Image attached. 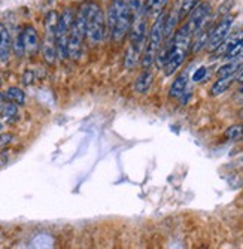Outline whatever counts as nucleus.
<instances>
[{
  "label": "nucleus",
  "mask_w": 243,
  "mask_h": 249,
  "mask_svg": "<svg viewBox=\"0 0 243 249\" xmlns=\"http://www.w3.org/2000/svg\"><path fill=\"white\" fill-rule=\"evenodd\" d=\"M206 73H208V69L203 66V67H198V69L194 72V75H192V81L194 82H200V81H203L205 79V76H206Z\"/></svg>",
  "instance_id": "4be33fe9"
},
{
  "label": "nucleus",
  "mask_w": 243,
  "mask_h": 249,
  "mask_svg": "<svg viewBox=\"0 0 243 249\" xmlns=\"http://www.w3.org/2000/svg\"><path fill=\"white\" fill-rule=\"evenodd\" d=\"M231 84H233V76H224V78H218L216 81H215V84L212 85V88H210V94L212 96H221L223 93H226L227 89L231 87Z\"/></svg>",
  "instance_id": "2eb2a0df"
},
{
  "label": "nucleus",
  "mask_w": 243,
  "mask_h": 249,
  "mask_svg": "<svg viewBox=\"0 0 243 249\" xmlns=\"http://www.w3.org/2000/svg\"><path fill=\"white\" fill-rule=\"evenodd\" d=\"M240 40H243V30H240V32H237V33H234V35H228L227 36V39L221 43V47L219 48H216L213 53L215 54H221V55H227V53L233 48V47H236V45L240 42Z\"/></svg>",
  "instance_id": "ddd939ff"
},
{
  "label": "nucleus",
  "mask_w": 243,
  "mask_h": 249,
  "mask_svg": "<svg viewBox=\"0 0 243 249\" xmlns=\"http://www.w3.org/2000/svg\"><path fill=\"white\" fill-rule=\"evenodd\" d=\"M181 15H179V8H173L169 12H166V21H164V39H172L173 35L178 30Z\"/></svg>",
  "instance_id": "0eeeda50"
},
{
  "label": "nucleus",
  "mask_w": 243,
  "mask_h": 249,
  "mask_svg": "<svg viewBox=\"0 0 243 249\" xmlns=\"http://www.w3.org/2000/svg\"><path fill=\"white\" fill-rule=\"evenodd\" d=\"M169 5V0H146V14L148 18L156 21L161 14H164Z\"/></svg>",
  "instance_id": "9b49d317"
},
{
  "label": "nucleus",
  "mask_w": 243,
  "mask_h": 249,
  "mask_svg": "<svg viewBox=\"0 0 243 249\" xmlns=\"http://www.w3.org/2000/svg\"><path fill=\"white\" fill-rule=\"evenodd\" d=\"M5 97H6L9 102L15 103V105H18V106H21V105H24V103H26V94H24V91H23L21 88H17V87L8 88V91H6Z\"/></svg>",
  "instance_id": "dca6fc26"
},
{
  "label": "nucleus",
  "mask_w": 243,
  "mask_h": 249,
  "mask_svg": "<svg viewBox=\"0 0 243 249\" xmlns=\"http://www.w3.org/2000/svg\"><path fill=\"white\" fill-rule=\"evenodd\" d=\"M152 82H154V75H152V72H149V69H146V71H143V72L136 78L133 88H135V91H136V93L143 94V93H146L148 89L151 88Z\"/></svg>",
  "instance_id": "f8f14e48"
},
{
  "label": "nucleus",
  "mask_w": 243,
  "mask_h": 249,
  "mask_svg": "<svg viewBox=\"0 0 243 249\" xmlns=\"http://www.w3.org/2000/svg\"><path fill=\"white\" fill-rule=\"evenodd\" d=\"M210 12H212V6L209 2H203L198 3L195 6V9L188 15V26L191 27L194 36H197L198 33H202L205 30H208V22L210 19Z\"/></svg>",
  "instance_id": "7ed1b4c3"
},
{
  "label": "nucleus",
  "mask_w": 243,
  "mask_h": 249,
  "mask_svg": "<svg viewBox=\"0 0 243 249\" xmlns=\"http://www.w3.org/2000/svg\"><path fill=\"white\" fill-rule=\"evenodd\" d=\"M236 81H237V82H240V84H243V66H242V69H240V71H239V73H237Z\"/></svg>",
  "instance_id": "a878e982"
},
{
  "label": "nucleus",
  "mask_w": 243,
  "mask_h": 249,
  "mask_svg": "<svg viewBox=\"0 0 243 249\" xmlns=\"http://www.w3.org/2000/svg\"><path fill=\"white\" fill-rule=\"evenodd\" d=\"M2 128H3V125H2V123H0V131H2Z\"/></svg>",
  "instance_id": "cd10ccee"
},
{
  "label": "nucleus",
  "mask_w": 243,
  "mask_h": 249,
  "mask_svg": "<svg viewBox=\"0 0 243 249\" xmlns=\"http://www.w3.org/2000/svg\"><path fill=\"white\" fill-rule=\"evenodd\" d=\"M12 51V39L9 35V30L3 22H0V61L6 63L11 57Z\"/></svg>",
  "instance_id": "6e6552de"
},
{
  "label": "nucleus",
  "mask_w": 243,
  "mask_h": 249,
  "mask_svg": "<svg viewBox=\"0 0 243 249\" xmlns=\"http://www.w3.org/2000/svg\"><path fill=\"white\" fill-rule=\"evenodd\" d=\"M85 37V33L82 30H79L76 26H75V21H73V26L70 29V33H69V58L72 60H78L79 55H81V51H82V42H84Z\"/></svg>",
  "instance_id": "39448f33"
},
{
  "label": "nucleus",
  "mask_w": 243,
  "mask_h": 249,
  "mask_svg": "<svg viewBox=\"0 0 243 249\" xmlns=\"http://www.w3.org/2000/svg\"><path fill=\"white\" fill-rule=\"evenodd\" d=\"M87 6V39L93 45H99L103 42L107 24L106 17L97 2H85Z\"/></svg>",
  "instance_id": "f03ea898"
},
{
  "label": "nucleus",
  "mask_w": 243,
  "mask_h": 249,
  "mask_svg": "<svg viewBox=\"0 0 243 249\" xmlns=\"http://www.w3.org/2000/svg\"><path fill=\"white\" fill-rule=\"evenodd\" d=\"M243 66V55H239L236 58H231L228 63L223 64L218 69L216 75L218 78H224V76H234V73H237Z\"/></svg>",
  "instance_id": "1a4fd4ad"
},
{
  "label": "nucleus",
  "mask_w": 243,
  "mask_h": 249,
  "mask_svg": "<svg viewBox=\"0 0 243 249\" xmlns=\"http://www.w3.org/2000/svg\"><path fill=\"white\" fill-rule=\"evenodd\" d=\"M106 24L110 33V37L115 43H120L130 33L131 24H133V14H131L127 0H112L109 5Z\"/></svg>",
  "instance_id": "f257e3e1"
},
{
  "label": "nucleus",
  "mask_w": 243,
  "mask_h": 249,
  "mask_svg": "<svg viewBox=\"0 0 243 249\" xmlns=\"http://www.w3.org/2000/svg\"><path fill=\"white\" fill-rule=\"evenodd\" d=\"M242 127H243V124H242Z\"/></svg>",
  "instance_id": "c756f323"
},
{
  "label": "nucleus",
  "mask_w": 243,
  "mask_h": 249,
  "mask_svg": "<svg viewBox=\"0 0 243 249\" xmlns=\"http://www.w3.org/2000/svg\"><path fill=\"white\" fill-rule=\"evenodd\" d=\"M33 79H35L33 72H32V71H26L24 75H23V82H24L26 85H30V84H33Z\"/></svg>",
  "instance_id": "b1692460"
},
{
  "label": "nucleus",
  "mask_w": 243,
  "mask_h": 249,
  "mask_svg": "<svg viewBox=\"0 0 243 249\" xmlns=\"http://www.w3.org/2000/svg\"><path fill=\"white\" fill-rule=\"evenodd\" d=\"M23 42H24V50L29 55H36L42 45L39 40V35L33 26H26L23 29Z\"/></svg>",
  "instance_id": "423d86ee"
},
{
  "label": "nucleus",
  "mask_w": 243,
  "mask_h": 249,
  "mask_svg": "<svg viewBox=\"0 0 243 249\" xmlns=\"http://www.w3.org/2000/svg\"><path fill=\"white\" fill-rule=\"evenodd\" d=\"M142 51L139 48H136L135 45H128V48L125 51V58H124V66L125 69H133V67H136V64L140 61L142 58Z\"/></svg>",
  "instance_id": "4468645a"
},
{
  "label": "nucleus",
  "mask_w": 243,
  "mask_h": 249,
  "mask_svg": "<svg viewBox=\"0 0 243 249\" xmlns=\"http://www.w3.org/2000/svg\"><path fill=\"white\" fill-rule=\"evenodd\" d=\"M234 100L236 102H239V103H243V87H240L237 91H236V94H234Z\"/></svg>",
  "instance_id": "393cba45"
},
{
  "label": "nucleus",
  "mask_w": 243,
  "mask_h": 249,
  "mask_svg": "<svg viewBox=\"0 0 243 249\" xmlns=\"http://www.w3.org/2000/svg\"><path fill=\"white\" fill-rule=\"evenodd\" d=\"M226 138L230 141H239L243 138V127L240 124L231 125L226 130Z\"/></svg>",
  "instance_id": "aec40b11"
},
{
  "label": "nucleus",
  "mask_w": 243,
  "mask_h": 249,
  "mask_svg": "<svg viewBox=\"0 0 243 249\" xmlns=\"http://www.w3.org/2000/svg\"><path fill=\"white\" fill-rule=\"evenodd\" d=\"M0 85H2V79H0Z\"/></svg>",
  "instance_id": "c85d7f7f"
},
{
  "label": "nucleus",
  "mask_w": 243,
  "mask_h": 249,
  "mask_svg": "<svg viewBox=\"0 0 243 249\" xmlns=\"http://www.w3.org/2000/svg\"><path fill=\"white\" fill-rule=\"evenodd\" d=\"M200 3V0H182V3L179 6V15H181V19H185L194 9L195 6Z\"/></svg>",
  "instance_id": "a211bd4d"
},
{
  "label": "nucleus",
  "mask_w": 243,
  "mask_h": 249,
  "mask_svg": "<svg viewBox=\"0 0 243 249\" xmlns=\"http://www.w3.org/2000/svg\"><path fill=\"white\" fill-rule=\"evenodd\" d=\"M239 115H240V117H242V118H243V107H242V109H240V112H239Z\"/></svg>",
  "instance_id": "bb28decb"
},
{
  "label": "nucleus",
  "mask_w": 243,
  "mask_h": 249,
  "mask_svg": "<svg viewBox=\"0 0 243 249\" xmlns=\"http://www.w3.org/2000/svg\"><path fill=\"white\" fill-rule=\"evenodd\" d=\"M12 141V134L6 133V134H0V149L5 148L6 145H9Z\"/></svg>",
  "instance_id": "5701e85b"
},
{
  "label": "nucleus",
  "mask_w": 243,
  "mask_h": 249,
  "mask_svg": "<svg viewBox=\"0 0 243 249\" xmlns=\"http://www.w3.org/2000/svg\"><path fill=\"white\" fill-rule=\"evenodd\" d=\"M2 117L6 123H12L14 120H17L18 117V105L15 103H6L3 107H2Z\"/></svg>",
  "instance_id": "f3484780"
},
{
  "label": "nucleus",
  "mask_w": 243,
  "mask_h": 249,
  "mask_svg": "<svg viewBox=\"0 0 243 249\" xmlns=\"http://www.w3.org/2000/svg\"><path fill=\"white\" fill-rule=\"evenodd\" d=\"M12 51L18 58H21L24 55L26 50H24V42H23V32H19L18 35H15V37L12 40Z\"/></svg>",
  "instance_id": "6ab92c4d"
},
{
  "label": "nucleus",
  "mask_w": 243,
  "mask_h": 249,
  "mask_svg": "<svg viewBox=\"0 0 243 249\" xmlns=\"http://www.w3.org/2000/svg\"><path fill=\"white\" fill-rule=\"evenodd\" d=\"M233 21H234V18L231 15H224L223 18L219 19L218 24L210 30L208 47H206L210 53H213L216 48H219L221 43L227 39V36L230 35L231 26H233Z\"/></svg>",
  "instance_id": "20e7f679"
},
{
  "label": "nucleus",
  "mask_w": 243,
  "mask_h": 249,
  "mask_svg": "<svg viewBox=\"0 0 243 249\" xmlns=\"http://www.w3.org/2000/svg\"><path fill=\"white\" fill-rule=\"evenodd\" d=\"M187 85H188V73L187 72H182L178 78H176L169 89V96L172 99H179L187 89Z\"/></svg>",
  "instance_id": "9d476101"
},
{
  "label": "nucleus",
  "mask_w": 243,
  "mask_h": 249,
  "mask_svg": "<svg viewBox=\"0 0 243 249\" xmlns=\"http://www.w3.org/2000/svg\"><path fill=\"white\" fill-rule=\"evenodd\" d=\"M243 54V40H240L237 45H236V47H233L228 53H227V58H236V57H239V55H242Z\"/></svg>",
  "instance_id": "412c9836"
}]
</instances>
